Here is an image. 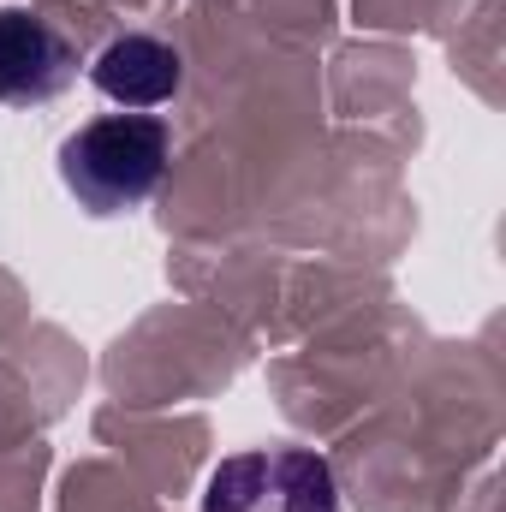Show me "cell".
I'll return each instance as SVG.
<instances>
[{
    "instance_id": "7a4b0ae2",
    "label": "cell",
    "mask_w": 506,
    "mask_h": 512,
    "mask_svg": "<svg viewBox=\"0 0 506 512\" xmlns=\"http://www.w3.org/2000/svg\"><path fill=\"white\" fill-rule=\"evenodd\" d=\"M203 512H346L334 465L310 447H251L209 471Z\"/></svg>"
},
{
    "instance_id": "3957f363",
    "label": "cell",
    "mask_w": 506,
    "mask_h": 512,
    "mask_svg": "<svg viewBox=\"0 0 506 512\" xmlns=\"http://www.w3.org/2000/svg\"><path fill=\"white\" fill-rule=\"evenodd\" d=\"M78 84L72 36L30 6H0V108H48Z\"/></svg>"
},
{
    "instance_id": "6da1fadb",
    "label": "cell",
    "mask_w": 506,
    "mask_h": 512,
    "mask_svg": "<svg viewBox=\"0 0 506 512\" xmlns=\"http://www.w3.org/2000/svg\"><path fill=\"white\" fill-rule=\"evenodd\" d=\"M173 161V131L155 114H102L60 143V185L78 197L84 215L108 221L143 209Z\"/></svg>"
},
{
    "instance_id": "277c9868",
    "label": "cell",
    "mask_w": 506,
    "mask_h": 512,
    "mask_svg": "<svg viewBox=\"0 0 506 512\" xmlns=\"http://www.w3.org/2000/svg\"><path fill=\"white\" fill-rule=\"evenodd\" d=\"M90 84H96L114 108L149 114V108H167V102L185 90V54H179L173 42H161V36L131 30V36H114V42L96 54Z\"/></svg>"
}]
</instances>
